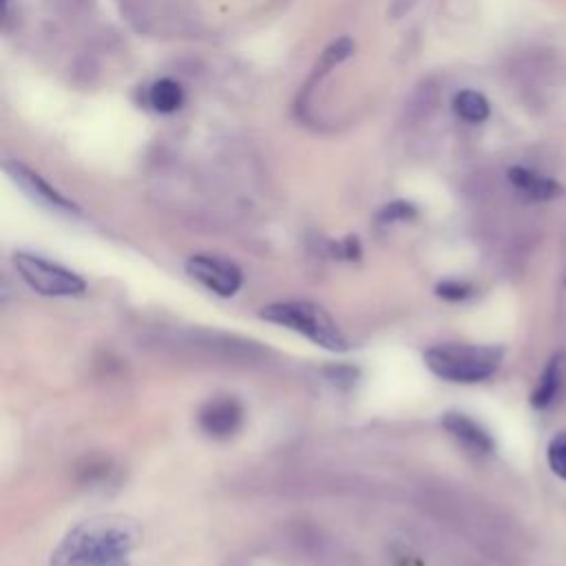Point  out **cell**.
Segmentation results:
<instances>
[{"mask_svg":"<svg viewBox=\"0 0 566 566\" xmlns=\"http://www.w3.org/2000/svg\"><path fill=\"white\" fill-rule=\"evenodd\" d=\"M139 526L124 515H99L71 528L51 555L49 566H108L139 544Z\"/></svg>","mask_w":566,"mask_h":566,"instance_id":"cell-1","label":"cell"},{"mask_svg":"<svg viewBox=\"0 0 566 566\" xmlns=\"http://www.w3.org/2000/svg\"><path fill=\"white\" fill-rule=\"evenodd\" d=\"M502 347L442 343L424 352V365L431 374L449 382H482L491 378L502 363Z\"/></svg>","mask_w":566,"mask_h":566,"instance_id":"cell-2","label":"cell"},{"mask_svg":"<svg viewBox=\"0 0 566 566\" xmlns=\"http://www.w3.org/2000/svg\"><path fill=\"white\" fill-rule=\"evenodd\" d=\"M261 318H265L274 325H283L329 352L347 349V340H345L340 327L316 303H310V301L272 303L261 310Z\"/></svg>","mask_w":566,"mask_h":566,"instance_id":"cell-3","label":"cell"},{"mask_svg":"<svg viewBox=\"0 0 566 566\" xmlns=\"http://www.w3.org/2000/svg\"><path fill=\"white\" fill-rule=\"evenodd\" d=\"M13 265L22 281L44 296H77L86 290V283L80 274L71 272L69 268L46 261L35 254L18 252L13 256Z\"/></svg>","mask_w":566,"mask_h":566,"instance_id":"cell-4","label":"cell"},{"mask_svg":"<svg viewBox=\"0 0 566 566\" xmlns=\"http://www.w3.org/2000/svg\"><path fill=\"white\" fill-rule=\"evenodd\" d=\"M186 272L219 296H232L241 287V270L221 256L195 254L186 261Z\"/></svg>","mask_w":566,"mask_h":566,"instance_id":"cell-5","label":"cell"},{"mask_svg":"<svg viewBox=\"0 0 566 566\" xmlns=\"http://www.w3.org/2000/svg\"><path fill=\"white\" fill-rule=\"evenodd\" d=\"M4 170L18 184V188L24 190L27 197L33 199L35 203H40V206H44L53 212H64V214H75L77 212V206L73 201H69L64 195H60L55 188H51L40 175H35L27 166H22L18 161H7Z\"/></svg>","mask_w":566,"mask_h":566,"instance_id":"cell-6","label":"cell"},{"mask_svg":"<svg viewBox=\"0 0 566 566\" xmlns=\"http://www.w3.org/2000/svg\"><path fill=\"white\" fill-rule=\"evenodd\" d=\"M243 420V409L234 398H217L203 405L199 411V427L210 438H230Z\"/></svg>","mask_w":566,"mask_h":566,"instance_id":"cell-7","label":"cell"},{"mask_svg":"<svg viewBox=\"0 0 566 566\" xmlns=\"http://www.w3.org/2000/svg\"><path fill=\"white\" fill-rule=\"evenodd\" d=\"M564 387H566V354H555L537 378V385L531 394V405L535 409L551 407L562 396Z\"/></svg>","mask_w":566,"mask_h":566,"instance_id":"cell-8","label":"cell"},{"mask_svg":"<svg viewBox=\"0 0 566 566\" xmlns=\"http://www.w3.org/2000/svg\"><path fill=\"white\" fill-rule=\"evenodd\" d=\"M442 427L455 438L460 440L464 447H469L471 451L478 453H489L493 451V438L489 436V431L484 427H480L473 418H469L467 413L460 411H449L442 418Z\"/></svg>","mask_w":566,"mask_h":566,"instance_id":"cell-9","label":"cell"},{"mask_svg":"<svg viewBox=\"0 0 566 566\" xmlns=\"http://www.w3.org/2000/svg\"><path fill=\"white\" fill-rule=\"evenodd\" d=\"M509 181L531 201H551L562 195V186L544 175H537L535 170L513 166L509 170Z\"/></svg>","mask_w":566,"mask_h":566,"instance_id":"cell-10","label":"cell"},{"mask_svg":"<svg viewBox=\"0 0 566 566\" xmlns=\"http://www.w3.org/2000/svg\"><path fill=\"white\" fill-rule=\"evenodd\" d=\"M453 111L460 119L469 124H482L489 117L491 106L482 93L464 88L453 97Z\"/></svg>","mask_w":566,"mask_h":566,"instance_id":"cell-11","label":"cell"},{"mask_svg":"<svg viewBox=\"0 0 566 566\" xmlns=\"http://www.w3.org/2000/svg\"><path fill=\"white\" fill-rule=\"evenodd\" d=\"M184 102V91L177 82L172 80H159L150 86L148 91V104L157 111V113H172L181 106Z\"/></svg>","mask_w":566,"mask_h":566,"instance_id":"cell-12","label":"cell"},{"mask_svg":"<svg viewBox=\"0 0 566 566\" xmlns=\"http://www.w3.org/2000/svg\"><path fill=\"white\" fill-rule=\"evenodd\" d=\"M546 458H548L551 471H553L557 478L566 480V431L557 433V436L548 442Z\"/></svg>","mask_w":566,"mask_h":566,"instance_id":"cell-13","label":"cell"},{"mask_svg":"<svg viewBox=\"0 0 566 566\" xmlns=\"http://www.w3.org/2000/svg\"><path fill=\"white\" fill-rule=\"evenodd\" d=\"M438 296L447 298V301H464L473 294V287L467 285V283H460V281H444L436 287Z\"/></svg>","mask_w":566,"mask_h":566,"instance_id":"cell-14","label":"cell"},{"mask_svg":"<svg viewBox=\"0 0 566 566\" xmlns=\"http://www.w3.org/2000/svg\"><path fill=\"white\" fill-rule=\"evenodd\" d=\"M413 214H416V208H413L411 203H407V201H394V203H389V206L382 208L380 219H382V221H402V219H409V217H413Z\"/></svg>","mask_w":566,"mask_h":566,"instance_id":"cell-15","label":"cell"},{"mask_svg":"<svg viewBox=\"0 0 566 566\" xmlns=\"http://www.w3.org/2000/svg\"><path fill=\"white\" fill-rule=\"evenodd\" d=\"M108 566H128L124 559H117V562H113V564H108Z\"/></svg>","mask_w":566,"mask_h":566,"instance_id":"cell-16","label":"cell"}]
</instances>
